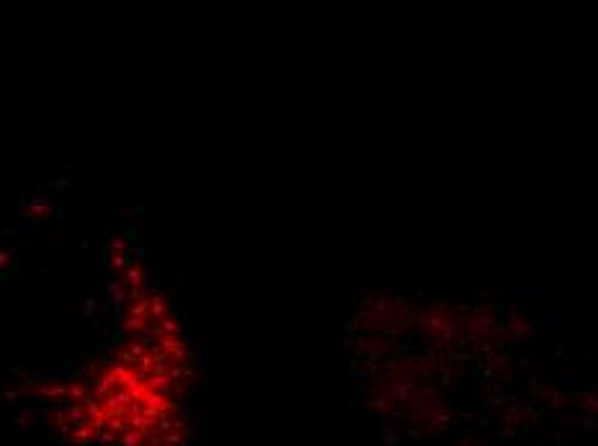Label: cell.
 <instances>
[{"mask_svg": "<svg viewBox=\"0 0 598 446\" xmlns=\"http://www.w3.org/2000/svg\"><path fill=\"white\" fill-rule=\"evenodd\" d=\"M111 266H114V269H129V266H132V261H129V256H127V253H111Z\"/></svg>", "mask_w": 598, "mask_h": 446, "instance_id": "ba28073f", "label": "cell"}, {"mask_svg": "<svg viewBox=\"0 0 598 446\" xmlns=\"http://www.w3.org/2000/svg\"><path fill=\"white\" fill-rule=\"evenodd\" d=\"M129 317H137V320H150V309H147V297L145 299H140V302H132L129 304V312H127Z\"/></svg>", "mask_w": 598, "mask_h": 446, "instance_id": "277c9868", "label": "cell"}, {"mask_svg": "<svg viewBox=\"0 0 598 446\" xmlns=\"http://www.w3.org/2000/svg\"><path fill=\"white\" fill-rule=\"evenodd\" d=\"M0 266H8V256H5V253H0Z\"/></svg>", "mask_w": 598, "mask_h": 446, "instance_id": "5bb4252c", "label": "cell"}, {"mask_svg": "<svg viewBox=\"0 0 598 446\" xmlns=\"http://www.w3.org/2000/svg\"><path fill=\"white\" fill-rule=\"evenodd\" d=\"M160 338H162V328H160L157 320H147L142 328H140V333H137V340H142L147 348L152 346V343H160Z\"/></svg>", "mask_w": 598, "mask_h": 446, "instance_id": "7a4b0ae2", "label": "cell"}, {"mask_svg": "<svg viewBox=\"0 0 598 446\" xmlns=\"http://www.w3.org/2000/svg\"><path fill=\"white\" fill-rule=\"evenodd\" d=\"M147 309H150V320H157V322H162L165 317H170V312H168V299L162 294H152V297H147Z\"/></svg>", "mask_w": 598, "mask_h": 446, "instance_id": "6da1fadb", "label": "cell"}, {"mask_svg": "<svg viewBox=\"0 0 598 446\" xmlns=\"http://www.w3.org/2000/svg\"><path fill=\"white\" fill-rule=\"evenodd\" d=\"M111 253H127V243L122 240V237H114V240H111Z\"/></svg>", "mask_w": 598, "mask_h": 446, "instance_id": "30bf717a", "label": "cell"}, {"mask_svg": "<svg viewBox=\"0 0 598 446\" xmlns=\"http://www.w3.org/2000/svg\"><path fill=\"white\" fill-rule=\"evenodd\" d=\"M132 356H134V359H140V356H145L147 353V346L142 343V340H137V338H134V343H129V348H127Z\"/></svg>", "mask_w": 598, "mask_h": 446, "instance_id": "9c48e42d", "label": "cell"}, {"mask_svg": "<svg viewBox=\"0 0 598 446\" xmlns=\"http://www.w3.org/2000/svg\"><path fill=\"white\" fill-rule=\"evenodd\" d=\"M47 212H49V199H34L31 201V217H47Z\"/></svg>", "mask_w": 598, "mask_h": 446, "instance_id": "5b68a950", "label": "cell"}, {"mask_svg": "<svg viewBox=\"0 0 598 446\" xmlns=\"http://www.w3.org/2000/svg\"><path fill=\"white\" fill-rule=\"evenodd\" d=\"M145 322H147V320H137V317H129V315H127V317L122 320V328H124V333H134V335H137Z\"/></svg>", "mask_w": 598, "mask_h": 446, "instance_id": "8992f818", "label": "cell"}, {"mask_svg": "<svg viewBox=\"0 0 598 446\" xmlns=\"http://www.w3.org/2000/svg\"><path fill=\"white\" fill-rule=\"evenodd\" d=\"M122 281H124L129 289H142V287H145V269H142V266H137V263H132L129 269L124 271Z\"/></svg>", "mask_w": 598, "mask_h": 446, "instance_id": "3957f363", "label": "cell"}, {"mask_svg": "<svg viewBox=\"0 0 598 446\" xmlns=\"http://www.w3.org/2000/svg\"><path fill=\"white\" fill-rule=\"evenodd\" d=\"M127 297H129V299H132V302H140V299H145V294H142V289H129V292H127Z\"/></svg>", "mask_w": 598, "mask_h": 446, "instance_id": "8fae6325", "label": "cell"}, {"mask_svg": "<svg viewBox=\"0 0 598 446\" xmlns=\"http://www.w3.org/2000/svg\"><path fill=\"white\" fill-rule=\"evenodd\" d=\"M70 395H72V397H78V400H83V395H85L83 384H72V387H70Z\"/></svg>", "mask_w": 598, "mask_h": 446, "instance_id": "7c38bea8", "label": "cell"}, {"mask_svg": "<svg viewBox=\"0 0 598 446\" xmlns=\"http://www.w3.org/2000/svg\"><path fill=\"white\" fill-rule=\"evenodd\" d=\"M160 328H162V335H178L181 333V322L173 320V317H165L160 322Z\"/></svg>", "mask_w": 598, "mask_h": 446, "instance_id": "52a82bcc", "label": "cell"}, {"mask_svg": "<svg viewBox=\"0 0 598 446\" xmlns=\"http://www.w3.org/2000/svg\"><path fill=\"white\" fill-rule=\"evenodd\" d=\"M114 299H116V304H122V302L127 299V294H124L122 289H116V287H114Z\"/></svg>", "mask_w": 598, "mask_h": 446, "instance_id": "4fadbf2b", "label": "cell"}]
</instances>
